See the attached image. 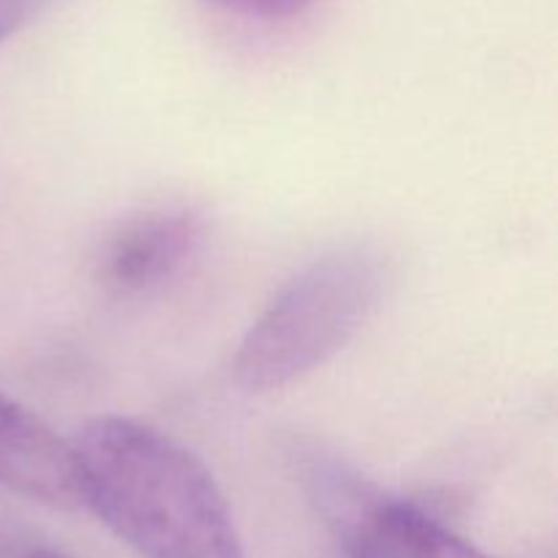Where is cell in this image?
I'll return each instance as SVG.
<instances>
[{
	"mask_svg": "<svg viewBox=\"0 0 558 558\" xmlns=\"http://www.w3.org/2000/svg\"><path fill=\"white\" fill-rule=\"evenodd\" d=\"M69 445L80 507L140 558H248L221 485L178 439L107 414Z\"/></svg>",
	"mask_w": 558,
	"mask_h": 558,
	"instance_id": "obj_1",
	"label": "cell"
},
{
	"mask_svg": "<svg viewBox=\"0 0 558 558\" xmlns=\"http://www.w3.org/2000/svg\"><path fill=\"white\" fill-rule=\"evenodd\" d=\"M387 283L385 256L365 245L314 259L283 283L232 357L234 385L272 392L336 357L368 322Z\"/></svg>",
	"mask_w": 558,
	"mask_h": 558,
	"instance_id": "obj_2",
	"label": "cell"
},
{
	"mask_svg": "<svg viewBox=\"0 0 558 558\" xmlns=\"http://www.w3.org/2000/svg\"><path fill=\"white\" fill-rule=\"evenodd\" d=\"M205 240L194 207H153L123 218L93 256V278L112 294H142L178 276Z\"/></svg>",
	"mask_w": 558,
	"mask_h": 558,
	"instance_id": "obj_3",
	"label": "cell"
},
{
	"mask_svg": "<svg viewBox=\"0 0 558 558\" xmlns=\"http://www.w3.org/2000/svg\"><path fill=\"white\" fill-rule=\"evenodd\" d=\"M0 485L38 505L80 507L71 445L36 412L0 390Z\"/></svg>",
	"mask_w": 558,
	"mask_h": 558,
	"instance_id": "obj_4",
	"label": "cell"
},
{
	"mask_svg": "<svg viewBox=\"0 0 558 558\" xmlns=\"http://www.w3.org/2000/svg\"><path fill=\"white\" fill-rule=\"evenodd\" d=\"M338 532L349 558H490L423 507L381 494Z\"/></svg>",
	"mask_w": 558,
	"mask_h": 558,
	"instance_id": "obj_5",
	"label": "cell"
},
{
	"mask_svg": "<svg viewBox=\"0 0 558 558\" xmlns=\"http://www.w3.org/2000/svg\"><path fill=\"white\" fill-rule=\"evenodd\" d=\"M207 3L254 20H292L308 11L314 0H207Z\"/></svg>",
	"mask_w": 558,
	"mask_h": 558,
	"instance_id": "obj_6",
	"label": "cell"
},
{
	"mask_svg": "<svg viewBox=\"0 0 558 558\" xmlns=\"http://www.w3.org/2000/svg\"><path fill=\"white\" fill-rule=\"evenodd\" d=\"M52 0H0V41L36 20Z\"/></svg>",
	"mask_w": 558,
	"mask_h": 558,
	"instance_id": "obj_7",
	"label": "cell"
},
{
	"mask_svg": "<svg viewBox=\"0 0 558 558\" xmlns=\"http://www.w3.org/2000/svg\"><path fill=\"white\" fill-rule=\"evenodd\" d=\"M25 558H69L63 554H54V550H31Z\"/></svg>",
	"mask_w": 558,
	"mask_h": 558,
	"instance_id": "obj_8",
	"label": "cell"
}]
</instances>
